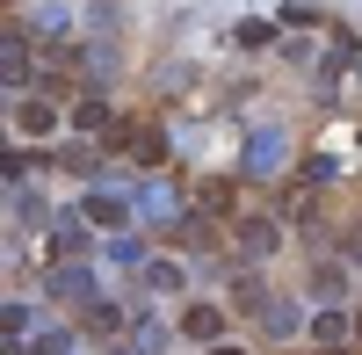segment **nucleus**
<instances>
[{"instance_id":"f03ea898","label":"nucleus","mask_w":362,"mask_h":355,"mask_svg":"<svg viewBox=\"0 0 362 355\" xmlns=\"http://www.w3.org/2000/svg\"><path fill=\"white\" fill-rule=\"evenodd\" d=\"M181 327H189V334H196V341H210V334H218V312H210V305H196V312H189V319H181Z\"/></svg>"},{"instance_id":"7ed1b4c3","label":"nucleus","mask_w":362,"mask_h":355,"mask_svg":"<svg viewBox=\"0 0 362 355\" xmlns=\"http://www.w3.org/2000/svg\"><path fill=\"white\" fill-rule=\"evenodd\" d=\"M210 355H239V348H210Z\"/></svg>"},{"instance_id":"f257e3e1","label":"nucleus","mask_w":362,"mask_h":355,"mask_svg":"<svg viewBox=\"0 0 362 355\" xmlns=\"http://www.w3.org/2000/svg\"><path fill=\"white\" fill-rule=\"evenodd\" d=\"M51 124H58V116H51V109H44V102H22V131H29V138H44V131H51Z\"/></svg>"}]
</instances>
